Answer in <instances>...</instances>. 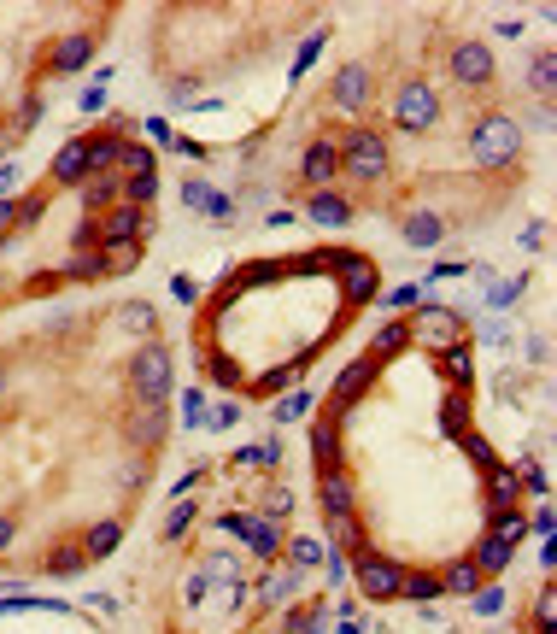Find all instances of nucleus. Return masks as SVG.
Returning a JSON list of instances; mask_svg holds the SVG:
<instances>
[{
	"label": "nucleus",
	"instance_id": "72a5a7b5",
	"mask_svg": "<svg viewBox=\"0 0 557 634\" xmlns=\"http://www.w3.org/2000/svg\"><path fill=\"white\" fill-rule=\"evenodd\" d=\"M200 576H206V581H217V588H229V581H241V564L229 558V552H211V558L200 564Z\"/></svg>",
	"mask_w": 557,
	"mask_h": 634
},
{
	"label": "nucleus",
	"instance_id": "b1692460",
	"mask_svg": "<svg viewBox=\"0 0 557 634\" xmlns=\"http://www.w3.org/2000/svg\"><path fill=\"white\" fill-rule=\"evenodd\" d=\"M352 218V206L340 194H329V188H323V194H311V224H323V229H340Z\"/></svg>",
	"mask_w": 557,
	"mask_h": 634
},
{
	"label": "nucleus",
	"instance_id": "58836bf2",
	"mask_svg": "<svg viewBox=\"0 0 557 634\" xmlns=\"http://www.w3.org/2000/svg\"><path fill=\"white\" fill-rule=\"evenodd\" d=\"M194 517H200V511H194V499H176V511L165 517V540H182L188 529H194Z\"/></svg>",
	"mask_w": 557,
	"mask_h": 634
},
{
	"label": "nucleus",
	"instance_id": "7ed1b4c3",
	"mask_svg": "<svg viewBox=\"0 0 557 634\" xmlns=\"http://www.w3.org/2000/svg\"><path fill=\"white\" fill-rule=\"evenodd\" d=\"M129 382H135L141 406H165V399H170V352H165V347L135 352V365H129Z\"/></svg>",
	"mask_w": 557,
	"mask_h": 634
},
{
	"label": "nucleus",
	"instance_id": "680f3d73",
	"mask_svg": "<svg viewBox=\"0 0 557 634\" xmlns=\"http://www.w3.org/2000/svg\"><path fill=\"white\" fill-rule=\"evenodd\" d=\"M147 136H153L159 147H170V141H176V136H170V124H165V118H147Z\"/></svg>",
	"mask_w": 557,
	"mask_h": 634
},
{
	"label": "nucleus",
	"instance_id": "e433bc0d",
	"mask_svg": "<svg viewBox=\"0 0 557 634\" xmlns=\"http://www.w3.org/2000/svg\"><path fill=\"white\" fill-rule=\"evenodd\" d=\"M470 611H475V617H499V611H504V588H493V581H481V588L470 593Z\"/></svg>",
	"mask_w": 557,
	"mask_h": 634
},
{
	"label": "nucleus",
	"instance_id": "6e6d98bb",
	"mask_svg": "<svg viewBox=\"0 0 557 634\" xmlns=\"http://www.w3.org/2000/svg\"><path fill=\"white\" fill-rule=\"evenodd\" d=\"M42 112H47V106H42V100H36V95H29V100H24V112H18V129H29V124H42Z\"/></svg>",
	"mask_w": 557,
	"mask_h": 634
},
{
	"label": "nucleus",
	"instance_id": "e2e57ef3",
	"mask_svg": "<svg viewBox=\"0 0 557 634\" xmlns=\"http://www.w3.org/2000/svg\"><path fill=\"white\" fill-rule=\"evenodd\" d=\"M211 376H217V382H229V388H235V382H241V370H235V365H223V358H211Z\"/></svg>",
	"mask_w": 557,
	"mask_h": 634
},
{
	"label": "nucleus",
	"instance_id": "dca6fc26",
	"mask_svg": "<svg viewBox=\"0 0 557 634\" xmlns=\"http://www.w3.org/2000/svg\"><path fill=\"white\" fill-rule=\"evenodd\" d=\"M88 59H94V29H77V36H65V42L53 47V59H47V65H53L59 77H70V70H83Z\"/></svg>",
	"mask_w": 557,
	"mask_h": 634
},
{
	"label": "nucleus",
	"instance_id": "a19ab883",
	"mask_svg": "<svg viewBox=\"0 0 557 634\" xmlns=\"http://www.w3.org/2000/svg\"><path fill=\"white\" fill-rule=\"evenodd\" d=\"M124 194H129V206H147V200L159 194V170H147V177H124Z\"/></svg>",
	"mask_w": 557,
	"mask_h": 634
},
{
	"label": "nucleus",
	"instance_id": "864d4df0",
	"mask_svg": "<svg viewBox=\"0 0 557 634\" xmlns=\"http://www.w3.org/2000/svg\"><path fill=\"white\" fill-rule=\"evenodd\" d=\"M511 300H516V282H493V288H487V306L493 311H504Z\"/></svg>",
	"mask_w": 557,
	"mask_h": 634
},
{
	"label": "nucleus",
	"instance_id": "2eb2a0df",
	"mask_svg": "<svg viewBox=\"0 0 557 634\" xmlns=\"http://www.w3.org/2000/svg\"><path fill=\"white\" fill-rule=\"evenodd\" d=\"M317 499H323V517H347L352 511V476L347 470H329V476H317Z\"/></svg>",
	"mask_w": 557,
	"mask_h": 634
},
{
	"label": "nucleus",
	"instance_id": "a18cd8bd",
	"mask_svg": "<svg viewBox=\"0 0 557 634\" xmlns=\"http://www.w3.org/2000/svg\"><path fill=\"white\" fill-rule=\"evenodd\" d=\"M118 165H124V177H147V170H159L153 153H147V147H129V141H124V159H118Z\"/></svg>",
	"mask_w": 557,
	"mask_h": 634
},
{
	"label": "nucleus",
	"instance_id": "7c9ffc66",
	"mask_svg": "<svg viewBox=\"0 0 557 634\" xmlns=\"http://www.w3.org/2000/svg\"><path fill=\"white\" fill-rule=\"evenodd\" d=\"M440 376H446V382H458V388L475 376V358H470V347H463V341H458V347H446V352H440Z\"/></svg>",
	"mask_w": 557,
	"mask_h": 634
},
{
	"label": "nucleus",
	"instance_id": "cd10ccee",
	"mask_svg": "<svg viewBox=\"0 0 557 634\" xmlns=\"http://www.w3.org/2000/svg\"><path fill=\"white\" fill-rule=\"evenodd\" d=\"M83 206L106 218V211L118 206V177H88V183H83Z\"/></svg>",
	"mask_w": 557,
	"mask_h": 634
},
{
	"label": "nucleus",
	"instance_id": "ea45409f",
	"mask_svg": "<svg viewBox=\"0 0 557 634\" xmlns=\"http://www.w3.org/2000/svg\"><path fill=\"white\" fill-rule=\"evenodd\" d=\"M182 429H211V411H206V399H200L194 388L182 394Z\"/></svg>",
	"mask_w": 557,
	"mask_h": 634
},
{
	"label": "nucleus",
	"instance_id": "13d9d810",
	"mask_svg": "<svg viewBox=\"0 0 557 634\" xmlns=\"http://www.w3.org/2000/svg\"><path fill=\"white\" fill-rule=\"evenodd\" d=\"M235 423H241V406H217V411H211V429H235Z\"/></svg>",
	"mask_w": 557,
	"mask_h": 634
},
{
	"label": "nucleus",
	"instance_id": "39448f33",
	"mask_svg": "<svg viewBox=\"0 0 557 634\" xmlns=\"http://www.w3.org/2000/svg\"><path fill=\"white\" fill-rule=\"evenodd\" d=\"M217 529H223V535H235V540H247L258 558H276V552H282V523H265V517H252V511H223Z\"/></svg>",
	"mask_w": 557,
	"mask_h": 634
},
{
	"label": "nucleus",
	"instance_id": "6e6552de",
	"mask_svg": "<svg viewBox=\"0 0 557 634\" xmlns=\"http://www.w3.org/2000/svg\"><path fill=\"white\" fill-rule=\"evenodd\" d=\"M417 341H429V347H458V335H463V311L458 306H422V317H417V329H411Z\"/></svg>",
	"mask_w": 557,
	"mask_h": 634
},
{
	"label": "nucleus",
	"instance_id": "9b49d317",
	"mask_svg": "<svg viewBox=\"0 0 557 634\" xmlns=\"http://www.w3.org/2000/svg\"><path fill=\"white\" fill-rule=\"evenodd\" d=\"M94 229H100V241H141L147 235V206H129L124 200V206H111Z\"/></svg>",
	"mask_w": 557,
	"mask_h": 634
},
{
	"label": "nucleus",
	"instance_id": "412c9836",
	"mask_svg": "<svg viewBox=\"0 0 557 634\" xmlns=\"http://www.w3.org/2000/svg\"><path fill=\"white\" fill-rule=\"evenodd\" d=\"M475 588H481V570H475L470 558H458V564L440 576V599H446V593H452V599H470Z\"/></svg>",
	"mask_w": 557,
	"mask_h": 634
},
{
	"label": "nucleus",
	"instance_id": "49530a36",
	"mask_svg": "<svg viewBox=\"0 0 557 634\" xmlns=\"http://www.w3.org/2000/svg\"><path fill=\"white\" fill-rule=\"evenodd\" d=\"M311 411V394H288V399H276V406H270V417L276 423H293V417H306Z\"/></svg>",
	"mask_w": 557,
	"mask_h": 634
},
{
	"label": "nucleus",
	"instance_id": "603ef678",
	"mask_svg": "<svg viewBox=\"0 0 557 634\" xmlns=\"http://www.w3.org/2000/svg\"><path fill=\"white\" fill-rule=\"evenodd\" d=\"M552 617H557V599H552V588H545L540 599H534V622H540V629H552Z\"/></svg>",
	"mask_w": 557,
	"mask_h": 634
},
{
	"label": "nucleus",
	"instance_id": "0eeeda50",
	"mask_svg": "<svg viewBox=\"0 0 557 634\" xmlns=\"http://www.w3.org/2000/svg\"><path fill=\"white\" fill-rule=\"evenodd\" d=\"M358 588H364V599H399V581H405V570L399 564H388V558H376V552H358Z\"/></svg>",
	"mask_w": 557,
	"mask_h": 634
},
{
	"label": "nucleus",
	"instance_id": "bb28decb",
	"mask_svg": "<svg viewBox=\"0 0 557 634\" xmlns=\"http://www.w3.org/2000/svg\"><path fill=\"white\" fill-rule=\"evenodd\" d=\"M440 235H446V224L434 211H411V218H405V241H411V247H434Z\"/></svg>",
	"mask_w": 557,
	"mask_h": 634
},
{
	"label": "nucleus",
	"instance_id": "473e14b6",
	"mask_svg": "<svg viewBox=\"0 0 557 634\" xmlns=\"http://www.w3.org/2000/svg\"><path fill=\"white\" fill-rule=\"evenodd\" d=\"M100 259H106L100 270H135L141 265V241H106V253H100Z\"/></svg>",
	"mask_w": 557,
	"mask_h": 634
},
{
	"label": "nucleus",
	"instance_id": "f8f14e48",
	"mask_svg": "<svg viewBox=\"0 0 557 634\" xmlns=\"http://www.w3.org/2000/svg\"><path fill=\"white\" fill-rule=\"evenodd\" d=\"M376 365H381V358H370V352H364V358H358L352 370H340V382H334V399H329V406H334V417H340V411H352V399H358L364 388L376 382Z\"/></svg>",
	"mask_w": 557,
	"mask_h": 634
},
{
	"label": "nucleus",
	"instance_id": "09e8293b",
	"mask_svg": "<svg viewBox=\"0 0 557 634\" xmlns=\"http://www.w3.org/2000/svg\"><path fill=\"white\" fill-rule=\"evenodd\" d=\"M170 294H176L182 306H200V282H188V276H170Z\"/></svg>",
	"mask_w": 557,
	"mask_h": 634
},
{
	"label": "nucleus",
	"instance_id": "5701e85b",
	"mask_svg": "<svg viewBox=\"0 0 557 634\" xmlns=\"http://www.w3.org/2000/svg\"><path fill=\"white\" fill-rule=\"evenodd\" d=\"M487 535L504 540V547H522V540H528V517H522L516 506H504V511H493V529H487Z\"/></svg>",
	"mask_w": 557,
	"mask_h": 634
},
{
	"label": "nucleus",
	"instance_id": "1a4fd4ad",
	"mask_svg": "<svg viewBox=\"0 0 557 634\" xmlns=\"http://www.w3.org/2000/svg\"><path fill=\"white\" fill-rule=\"evenodd\" d=\"M299 177H306V183L323 194V188H329L334 177H340V147H334L329 136H317V141L306 147V159H299Z\"/></svg>",
	"mask_w": 557,
	"mask_h": 634
},
{
	"label": "nucleus",
	"instance_id": "c85d7f7f",
	"mask_svg": "<svg viewBox=\"0 0 557 634\" xmlns=\"http://www.w3.org/2000/svg\"><path fill=\"white\" fill-rule=\"evenodd\" d=\"M118 540H124V523H94V529H88V540H83V552H88V558H111V552H118Z\"/></svg>",
	"mask_w": 557,
	"mask_h": 634
},
{
	"label": "nucleus",
	"instance_id": "f03ea898",
	"mask_svg": "<svg viewBox=\"0 0 557 634\" xmlns=\"http://www.w3.org/2000/svg\"><path fill=\"white\" fill-rule=\"evenodd\" d=\"M340 170L358 177V183H381V177H388V141H381L376 129L358 124L347 136V147H340Z\"/></svg>",
	"mask_w": 557,
	"mask_h": 634
},
{
	"label": "nucleus",
	"instance_id": "c03bdc74",
	"mask_svg": "<svg viewBox=\"0 0 557 634\" xmlns=\"http://www.w3.org/2000/svg\"><path fill=\"white\" fill-rule=\"evenodd\" d=\"M83 564H88L83 547H65V552H53V558H47V570H53V576H77Z\"/></svg>",
	"mask_w": 557,
	"mask_h": 634
},
{
	"label": "nucleus",
	"instance_id": "bf43d9fd",
	"mask_svg": "<svg viewBox=\"0 0 557 634\" xmlns=\"http://www.w3.org/2000/svg\"><path fill=\"white\" fill-rule=\"evenodd\" d=\"M18 229V200H0V235H12Z\"/></svg>",
	"mask_w": 557,
	"mask_h": 634
},
{
	"label": "nucleus",
	"instance_id": "20e7f679",
	"mask_svg": "<svg viewBox=\"0 0 557 634\" xmlns=\"http://www.w3.org/2000/svg\"><path fill=\"white\" fill-rule=\"evenodd\" d=\"M334 270H340V294H347V306H370V300L381 294V265L364 253H340L329 259Z\"/></svg>",
	"mask_w": 557,
	"mask_h": 634
},
{
	"label": "nucleus",
	"instance_id": "f257e3e1",
	"mask_svg": "<svg viewBox=\"0 0 557 634\" xmlns=\"http://www.w3.org/2000/svg\"><path fill=\"white\" fill-rule=\"evenodd\" d=\"M516 147H522V124H516V118H504V112L481 118V124H475V136H470V159H475L481 170L511 165Z\"/></svg>",
	"mask_w": 557,
	"mask_h": 634
},
{
	"label": "nucleus",
	"instance_id": "c9c22d12",
	"mask_svg": "<svg viewBox=\"0 0 557 634\" xmlns=\"http://www.w3.org/2000/svg\"><path fill=\"white\" fill-rule=\"evenodd\" d=\"M235 465H258V470H276V465H282V441H258V447L235 452Z\"/></svg>",
	"mask_w": 557,
	"mask_h": 634
},
{
	"label": "nucleus",
	"instance_id": "ddd939ff",
	"mask_svg": "<svg viewBox=\"0 0 557 634\" xmlns=\"http://www.w3.org/2000/svg\"><path fill=\"white\" fill-rule=\"evenodd\" d=\"M182 206H194V211H206L211 224H223V218L235 211V200H229V194H217V188H211V183H200V177H188V183H182Z\"/></svg>",
	"mask_w": 557,
	"mask_h": 634
},
{
	"label": "nucleus",
	"instance_id": "a211bd4d",
	"mask_svg": "<svg viewBox=\"0 0 557 634\" xmlns=\"http://www.w3.org/2000/svg\"><path fill=\"white\" fill-rule=\"evenodd\" d=\"M516 493H522V470H516V465H493L487 470V511L516 506Z\"/></svg>",
	"mask_w": 557,
	"mask_h": 634
},
{
	"label": "nucleus",
	"instance_id": "9d476101",
	"mask_svg": "<svg viewBox=\"0 0 557 634\" xmlns=\"http://www.w3.org/2000/svg\"><path fill=\"white\" fill-rule=\"evenodd\" d=\"M452 77H458L463 88L493 83V54H487V42H458V47H452Z\"/></svg>",
	"mask_w": 557,
	"mask_h": 634
},
{
	"label": "nucleus",
	"instance_id": "de8ad7c7",
	"mask_svg": "<svg viewBox=\"0 0 557 634\" xmlns=\"http://www.w3.org/2000/svg\"><path fill=\"white\" fill-rule=\"evenodd\" d=\"M323 42H329L323 29H317V36H306V42H299V54H293V77H306V70H311V59L323 54Z\"/></svg>",
	"mask_w": 557,
	"mask_h": 634
},
{
	"label": "nucleus",
	"instance_id": "0e129e2a",
	"mask_svg": "<svg viewBox=\"0 0 557 634\" xmlns=\"http://www.w3.org/2000/svg\"><path fill=\"white\" fill-rule=\"evenodd\" d=\"M323 570H329V588H334L340 576H347V564H340V552H329V558H323Z\"/></svg>",
	"mask_w": 557,
	"mask_h": 634
},
{
	"label": "nucleus",
	"instance_id": "8fccbe9b",
	"mask_svg": "<svg viewBox=\"0 0 557 634\" xmlns=\"http://www.w3.org/2000/svg\"><path fill=\"white\" fill-rule=\"evenodd\" d=\"M463 447H470V458H475V465H481V470H493V465H499V458H493V447H487V441H481V435H470V441H463Z\"/></svg>",
	"mask_w": 557,
	"mask_h": 634
},
{
	"label": "nucleus",
	"instance_id": "4d7b16f0",
	"mask_svg": "<svg viewBox=\"0 0 557 634\" xmlns=\"http://www.w3.org/2000/svg\"><path fill=\"white\" fill-rule=\"evenodd\" d=\"M417 300H422V288H417V282H411V288H393V294H388V306L399 311V306H417Z\"/></svg>",
	"mask_w": 557,
	"mask_h": 634
},
{
	"label": "nucleus",
	"instance_id": "393cba45",
	"mask_svg": "<svg viewBox=\"0 0 557 634\" xmlns=\"http://www.w3.org/2000/svg\"><path fill=\"white\" fill-rule=\"evenodd\" d=\"M470 564L481 570V581H487V576H499L504 564H511V547H504V540H493V535H481V547L470 552Z\"/></svg>",
	"mask_w": 557,
	"mask_h": 634
},
{
	"label": "nucleus",
	"instance_id": "4be33fe9",
	"mask_svg": "<svg viewBox=\"0 0 557 634\" xmlns=\"http://www.w3.org/2000/svg\"><path fill=\"white\" fill-rule=\"evenodd\" d=\"M129 435H135L141 447H159V441H165V406H141L135 417H129Z\"/></svg>",
	"mask_w": 557,
	"mask_h": 634
},
{
	"label": "nucleus",
	"instance_id": "f704fd0d",
	"mask_svg": "<svg viewBox=\"0 0 557 634\" xmlns=\"http://www.w3.org/2000/svg\"><path fill=\"white\" fill-rule=\"evenodd\" d=\"M528 83H534V95H540V100H552V88H557V54H540V59H534Z\"/></svg>",
	"mask_w": 557,
	"mask_h": 634
},
{
	"label": "nucleus",
	"instance_id": "052dcab7",
	"mask_svg": "<svg viewBox=\"0 0 557 634\" xmlns=\"http://www.w3.org/2000/svg\"><path fill=\"white\" fill-rule=\"evenodd\" d=\"M124 324L129 329H147V324H153V311H147V306H124Z\"/></svg>",
	"mask_w": 557,
	"mask_h": 634
},
{
	"label": "nucleus",
	"instance_id": "a878e982",
	"mask_svg": "<svg viewBox=\"0 0 557 634\" xmlns=\"http://www.w3.org/2000/svg\"><path fill=\"white\" fill-rule=\"evenodd\" d=\"M405 347H411V324H381L370 341V358H399Z\"/></svg>",
	"mask_w": 557,
	"mask_h": 634
},
{
	"label": "nucleus",
	"instance_id": "423d86ee",
	"mask_svg": "<svg viewBox=\"0 0 557 634\" xmlns=\"http://www.w3.org/2000/svg\"><path fill=\"white\" fill-rule=\"evenodd\" d=\"M434 118H440V100H434V88L422 83V77H417V83H405L399 100H393V124L411 129V136H422Z\"/></svg>",
	"mask_w": 557,
	"mask_h": 634
},
{
	"label": "nucleus",
	"instance_id": "79ce46f5",
	"mask_svg": "<svg viewBox=\"0 0 557 634\" xmlns=\"http://www.w3.org/2000/svg\"><path fill=\"white\" fill-rule=\"evenodd\" d=\"M252 517H265V523H288V517H293V499H288V493H265Z\"/></svg>",
	"mask_w": 557,
	"mask_h": 634
},
{
	"label": "nucleus",
	"instance_id": "69168bd1",
	"mask_svg": "<svg viewBox=\"0 0 557 634\" xmlns=\"http://www.w3.org/2000/svg\"><path fill=\"white\" fill-rule=\"evenodd\" d=\"M6 547H12V523L0 517V552H6Z\"/></svg>",
	"mask_w": 557,
	"mask_h": 634
},
{
	"label": "nucleus",
	"instance_id": "f3484780",
	"mask_svg": "<svg viewBox=\"0 0 557 634\" xmlns=\"http://www.w3.org/2000/svg\"><path fill=\"white\" fill-rule=\"evenodd\" d=\"M364 100H370V70L347 65L340 77H334V106H340V112H358Z\"/></svg>",
	"mask_w": 557,
	"mask_h": 634
},
{
	"label": "nucleus",
	"instance_id": "3c124183",
	"mask_svg": "<svg viewBox=\"0 0 557 634\" xmlns=\"http://www.w3.org/2000/svg\"><path fill=\"white\" fill-rule=\"evenodd\" d=\"M293 370H299V365H293ZM293 370H265V376H258V388H265V394H282V388L293 382Z\"/></svg>",
	"mask_w": 557,
	"mask_h": 634
},
{
	"label": "nucleus",
	"instance_id": "aec40b11",
	"mask_svg": "<svg viewBox=\"0 0 557 634\" xmlns=\"http://www.w3.org/2000/svg\"><path fill=\"white\" fill-rule=\"evenodd\" d=\"M311 452H317V476H329V470H340V429L329 423H311Z\"/></svg>",
	"mask_w": 557,
	"mask_h": 634
},
{
	"label": "nucleus",
	"instance_id": "2f4dec72",
	"mask_svg": "<svg viewBox=\"0 0 557 634\" xmlns=\"http://www.w3.org/2000/svg\"><path fill=\"white\" fill-rule=\"evenodd\" d=\"M118 159H124V141H118V136H100V141H88V177H94V170L106 177V170L118 165Z\"/></svg>",
	"mask_w": 557,
	"mask_h": 634
},
{
	"label": "nucleus",
	"instance_id": "4c0bfd02",
	"mask_svg": "<svg viewBox=\"0 0 557 634\" xmlns=\"http://www.w3.org/2000/svg\"><path fill=\"white\" fill-rule=\"evenodd\" d=\"M323 558H329V547H323V540H293V547H288V564H293V570H317Z\"/></svg>",
	"mask_w": 557,
	"mask_h": 634
},
{
	"label": "nucleus",
	"instance_id": "4468645a",
	"mask_svg": "<svg viewBox=\"0 0 557 634\" xmlns=\"http://www.w3.org/2000/svg\"><path fill=\"white\" fill-rule=\"evenodd\" d=\"M53 183H59V188H83V183H88V141H65V147H59Z\"/></svg>",
	"mask_w": 557,
	"mask_h": 634
},
{
	"label": "nucleus",
	"instance_id": "37998d69",
	"mask_svg": "<svg viewBox=\"0 0 557 634\" xmlns=\"http://www.w3.org/2000/svg\"><path fill=\"white\" fill-rule=\"evenodd\" d=\"M329 540H334V547H358V540H364L358 517H352V511H347V517H329Z\"/></svg>",
	"mask_w": 557,
	"mask_h": 634
},
{
	"label": "nucleus",
	"instance_id": "6ab92c4d",
	"mask_svg": "<svg viewBox=\"0 0 557 634\" xmlns=\"http://www.w3.org/2000/svg\"><path fill=\"white\" fill-rule=\"evenodd\" d=\"M299 581H306V570H293V564H282V570H270V576H265V593H258V599H265L270 611H282V605H293V593H299Z\"/></svg>",
	"mask_w": 557,
	"mask_h": 634
},
{
	"label": "nucleus",
	"instance_id": "5fc2aeb1",
	"mask_svg": "<svg viewBox=\"0 0 557 634\" xmlns=\"http://www.w3.org/2000/svg\"><path fill=\"white\" fill-rule=\"evenodd\" d=\"M70 276H77V282H88V276H100V259H88V253H77V259H70Z\"/></svg>",
	"mask_w": 557,
	"mask_h": 634
},
{
	"label": "nucleus",
	"instance_id": "c756f323",
	"mask_svg": "<svg viewBox=\"0 0 557 634\" xmlns=\"http://www.w3.org/2000/svg\"><path fill=\"white\" fill-rule=\"evenodd\" d=\"M399 599H411V605H434V599H440V576H429V570L405 576L399 581Z\"/></svg>",
	"mask_w": 557,
	"mask_h": 634
}]
</instances>
